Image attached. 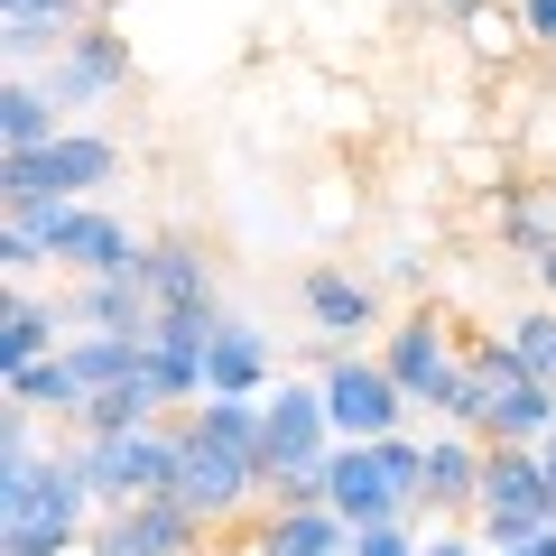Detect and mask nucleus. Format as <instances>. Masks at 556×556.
Listing matches in <instances>:
<instances>
[{"label": "nucleus", "mask_w": 556, "mask_h": 556, "mask_svg": "<svg viewBox=\"0 0 556 556\" xmlns=\"http://www.w3.org/2000/svg\"><path fill=\"white\" fill-rule=\"evenodd\" d=\"M269 390H278L269 334H260L251 316H232V306H223L214 343H204V399H269Z\"/></svg>", "instance_id": "nucleus-15"}, {"label": "nucleus", "mask_w": 556, "mask_h": 556, "mask_svg": "<svg viewBox=\"0 0 556 556\" xmlns=\"http://www.w3.org/2000/svg\"><path fill=\"white\" fill-rule=\"evenodd\" d=\"M159 390H149V371H139V380H112V390H93V399H84V417H75V445L84 437H130V427H159Z\"/></svg>", "instance_id": "nucleus-23"}, {"label": "nucleus", "mask_w": 556, "mask_h": 556, "mask_svg": "<svg viewBox=\"0 0 556 556\" xmlns=\"http://www.w3.org/2000/svg\"><path fill=\"white\" fill-rule=\"evenodd\" d=\"M316 390H325V417H334L343 445H380L408 427V390L380 371V353H334L316 371Z\"/></svg>", "instance_id": "nucleus-6"}, {"label": "nucleus", "mask_w": 556, "mask_h": 556, "mask_svg": "<svg viewBox=\"0 0 556 556\" xmlns=\"http://www.w3.org/2000/svg\"><path fill=\"white\" fill-rule=\"evenodd\" d=\"M492 232H501V251L510 260H547L556 251V177H519V186H501L492 195Z\"/></svg>", "instance_id": "nucleus-18"}, {"label": "nucleus", "mask_w": 556, "mask_h": 556, "mask_svg": "<svg viewBox=\"0 0 556 556\" xmlns=\"http://www.w3.org/2000/svg\"><path fill=\"white\" fill-rule=\"evenodd\" d=\"M75 325L84 334H121V343H149L159 334V298H149V278H84V298H75Z\"/></svg>", "instance_id": "nucleus-20"}, {"label": "nucleus", "mask_w": 556, "mask_h": 556, "mask_svg": "<svg viewBox=\"0 0 556 556\" xmlns=\"http://www.w3.org/2000/svg\"><path fill=\"white\" fill-rule=\"evenodd\" d=\"M47 353H65V316L47 298H28V288H10V306H0V380L47 362Z\"/></svg>", "instance_id": "nucleus-22"}, {"label": "nucleus", "mask_w": 556, "mask_h": 556, "mask_svg": "<svg viewBox=\"0 0 556 556\" xmlns=\"http://www.w3.org/2000/svg\"><path fill=\"white\" fill-rule=\"evenodd\" d=\"M482 464H492V445L482 437H427V482H417V529L427 519H464V510H482Z\"/></svg>", "instance_id": "nucleus-16"}, {"label": "nucleus", "mask_w": 556, "mask_h": 556, "mask_svg": "<svg viewBox=\"0 0 556 556\" xmlns=\"http://www.w3.org/2000/svg\"><path fill=\"white\" fill-rule=\"evenodd\" d=\"M325 510L343 529H380V519H417V492L390 473L380 445H334L325 455Z\"/></svg>", "instance_id": "nucleus-9"}, {"label": "nucleus", "mask_w": 556, "mask_h": 556, "mask_svg": "<svg viewBox=\"0 0 556 556\" xmlns=\"http://www.w3.org/2000/svg\"><path fill=\"white\" fill-rule=\"evenodd\" d=\"M0 139H10V149H47V139H65L56 93H47L38 75H10V84H0Z\"/></svg>", "instance_id": "nucleus-24"}, {"label": "nucleus", "mask_w": 556, "mask_h": 556, "mask_svg": "<svg viewBox=\"0 0 556 556\" xmlns=\"http://www.w3.org/2000/svg\"><path fill=\"white\" fill-rule=\"evenodd\" d=\"M510 556H556V529H538V538H529V547H510Z\"/></svg>", "instance_id": "nucleus-34"}, {"label": "nucleus", "mask_w": 556, "mask_h": 556, "mask_svg": "<svg viewBox=\"0 0 556 556\" xmlns=\"http://www.w3.org/2000/svg\"><path fill=\"white\" fill-rule=\"evenodd\" d=\"M65 362L84 371V399H93V390H112V380H139V371H149V343L84 334V325H75V334H65Z\"/></svg>", "instance_id": "nucleus-26"}, {"label": "nucleus", "mask_w": 556, "mask_h": 556, "mask_svg": "<svg viewBox=\"0 0 556 556\" xmlns=\"http://www.w3.org/2000/svg\"><path fill=\"white\" fill-rule=\"evenodd\" d=\"M93 28V0H0V38H10V65H47Z\"/></svg>", "instance_id": "nucleus-17"}, {"label": "nucleus", "mask_w": 556, "mask_h": 556, "mask_svg": "<svg viewBox=\"0 0 556 556\" xmlns=\"http://www.w3.org/2000/svg\"><path fill=\"white\" fill-rule=\"evenodd\" d=\"M139 278H149L159 316H167V306H223L214 298V260H204V241H186V232L149 241V251H139Z\"/></svg>", "instance_id": "nucleus-19"}, {"label": "nucleus", "mask_w": 556, "mask_h": 556, "mask_svg": "<svg viewBox=\"0 0 556 556\" xmlns=\"http://www.w3.org/2000/svg\"><path fill=\"white\" fill-rule=\"evenodd\" d=\"M464 47H473V56H501V65H510L519 47H529V28H519V10H501V0H492V10L464 28Z\"/></svg>", "instance_id": "nucleus-28"}, {"label": "nucleus", "mask_w": 556, "mask_h": 556, "mask_svg": "<svg viewBox=\"0 0 556 556\" xmlns=\"http://www.w3.org/2000/svg\"><path fill=\"white\" fill-rule=\"evenodd\" d=\"M204 529L214 519H195L177 492H159V501H139V510H102L93 538H84V556H195Z\"/></svg>", "instance_id": "nucleus-11"}, {"label": "nucleus", "mask_w": 556, "mask_h": 556, "mask_svg": "<svg viewBox=\"0 0 556 556\" xmlns=\"http://www.w3.org/2000/svg\"><path fill=\"white\" fill-rule=\"evenodd\" d=\"M538 529H556V510H547V455H538V445H492L473 538H482L492 556H510V547H529Z\"/></svg>", "instance_id": "nucleus-5"}, {"label": "nucleus", "mask_w": 556, "mask_h": 556, "mask_svg": "<svg viewBox=\"0 0 556 556\" xmlns=\"http://www.w3.org/2000/svg\"><path fill=\"white\" fill-rule=\"evenodd\" d=\"M380 371L408 390V408H445V390H455L464 371V343L445 334V316H390V334H380Z\"/></svg>", "instance_id": "nucleus-8"}, {"label": "nucleus", "mask_w": 556, "mask_h": 556, "mask_svg": "<svg viewBox=\"0 0 556 556\" xmlns=\"http://www.w3.org/2000/svg\"><path fill=\"white\" fill-rule=\"evenodd\" d=\"M260 492H269V464H260L251 445H223L214 427L186 408L177 417V501L195 519H232V510H251Z\"/></svg>", "instance_id": "nucleus-3"}, {"label": "nucleus", "mask_w": 556, "mask_h": 556, "mask_svg": "<svg viewBox=\"0 0 556 556\" xmlns=\"http://www.w3.org/2000/svg\"><path fill=\"white\" fill-rule=\"evenodd\" d=\"M38 84L56 93V112H93V102H121L130 93V38H121L112 20H93L65 56L38 65Z\"/></svg>", "instance_id": "nucleus-10"}, {"label": "nucleus", "mask_w": 556, "mask_h": 556, "mask_svg": "<svg viewBox=\"0 0 556 556\" xmlns=\"http://www.w3.org/2000/svg\"><path fill=\"white\" fill-rule=\"evenodd\" d=\"M84 482H93V510H139V501L177 492V417L159 427H130V437H84Z\"/></svg>", "instance_id": "nucleus-4"}, {"label": "nucleus", "mask_w": 556, "mask_h": 556, "mask_svg": "<svg viewBox=\"0 0 556 556\" xmlns=\"http://www.w3.org/2000/svg\"><path fill=\"white\" fill-rule=\"evenodd\" d=\"M298 306H306V325H316L325 343H343V353H353V343L380 325V278H362V269H334V260H316V269L298 278Z\"/></svg>", "instance_id": "nucleus-13"}, {"label": "nucleus", "mask_w": 556, "mask_h": 556, "mask_svg": "<svg viewBox=\"0 0 556 556\" xmlns=\"http://www.w3.org/2000/svg\"><path fill=\"white\" fill-rule=\"evenodd\" d=\"M353 556H427V529H417V519H380V529H353Z\"/></svg>", "instance_id": "nucleus-29"}, {"label": "nucleus", "mask_w": 556, "mask_h": 556, "mask_svg": "<svg viewBox=\"0 0 556 556\" xmlns=\"http://www.w3.org/2000/svg\"><path fill=\"white\" fill-rule=\"evenodd\" d=\"M519 28H529V47H556V0H510Z\"/></svg>", "instance_id": "nucleus-31"}, {"label": "nucleus", "mask_w": 556, "mask_h": 556, "mask_svg": "<svg viewBox=\"0 0 556 556\" xmlns=\"http://www.w3.org/2000/svg\"><path fill=\"white\" fill-rule=\"evenodd\" d=\"M538 288H547V306H556V251H547V260H538Z\"/></svg>", "instance_id": "nucleus-35"}, {"label": "nucleus", "mask_w": 556, "mask_h": 556, "mask_svg": "<svg viewBox=\"0 0 556 556\" xmlns=\"http://www.w3.org/2000/svg\"><path fill=\"white\" fill-rule=\"evenodd\" d=\"M455 177H464V186H519L510 167L492 159V149H464V159H455Z\"/></svg>", "instance_id": "nucleus-30"}, {"label": "nucleus", "mask_w": 556, "mask_h": 556, "mask_svg": "<svg viewBox=\"0 0 556 556\" xmlns=\"http://www.w3.org/2000/svg\"><path fill=\"white\" fill-rule=\"evenodd\" d=\"M547 510H556V464H547Z\"/></svg>", "instance_id": "nucleus-36"}, {"label": "nucleus", "mask_w": 556, "mask_h": 556, "mask_svg": "<svg viewBox=\"0 0 556 556\" xmlns=\"http://www.w3.org/2000/svg\"><path fill=\"white\" fill-rule=\"evenodd\" d=\"M93 482L84 455H38L28 445V408L0 417V556H65L93 538Z\"/></svg>", "instance_id": "nucleus-1"}, {"label": "nucleus", "mask_w": 556, "mask_h": 556, "mask_svg": "<svg viewBox=\"0 0 556 556\" xmlns=\"http://www.w3.org/2000/svg\"><path fill=\"white\" fill-rule=\"evenodd\" d=\"M47 251H56L65 269H84V278H130L149 241H130V223L102 214V204H56V232H47Z\"/></svg>", "instance_id": "nucleus-14"}, {"label": "nucleus", "mask_w": 556, "mask_h": 556, "mask_svg": "<svg viewBox=\"0 0 556 556\" xmlns=\"http://www.w3.org/2000/svg\"><path fill=\"white\" fill-rule=\"evenodd\" d=\"M334 417H325V390L316 380H278L269 399H260V464L278 473H325V455H334Z\"/></svg>", "instance_id": "nucleus-7"}, {"label": "nucleus", "mask_w": 556, "mask_h": 556, "mask_svg": "<svg viewBox=\"0 0 556 556\" xmlns=\"http://www.w3.org/2000/svg\"><path fill=\"white\" fill-rule=\"evenodd\" d=\"M10 408H28V417H84V371L65 353H47V362H28V371H10Z\"/></svg>", "instance_id": "nucleus-25"}, {"label": "nucleus", "mask_w": 556, "mask_h": 556, "mask_svg": "<svg viewBox=\"0 0 556 556\" xmlns=\"http://www.w3.org/2000/svg\"><path fill=\"white\" fill-rule=\"evenodd\" d=\"M482 10H492V0H437V20H455V28H473Z\"/></svg>", "instance_id": "nucleus-33"}, {"label": "nucleus", "mask_w": 556, "mask_h": 556, "mask_svg": "<svg viewBox=\"0 0 556 556\" xmlns=\"http://www.w3.org/2000/svg\"><path fill=\"white\" fill-rule=\"evenodd\" d=\"M112 177H121V139L75 130V121H65V139H47V149H10V159H0V195H10V204H28V195L93 204Z\"/></svg>", "instance_id": "nucleus-2"}, {"label": "nucleus", "mask_w": 556, "mask_h": 556, "mask_svg": "<svg viewBox=\"0 0 556 556\" xmlns=\"http://www.w3.org/2000/svg\"><path fill=\"white\" fill-rule=\"evenodd\" d=\"M473 353L492 362V427H482V445H547L556 437V390H538L501 334H482Z\"/></svg>", "instance_id": "nucleus-12"}, {"label": "nucleus", "mask_w": 556, "mask_h": 556, "mask_svg": "<svg viewBox=\"0 0 556 556\" xmlns=\"http://www.w3.org/2000/svg\"><path fill=\"white\" fill-rule=\"evenodd\" d=\"M538 455H547V464H556V437H547V445H538Z\"/></svg>", "instance_id": "nucleus-37"}, {"label": "nucleus", "mask_w": 556, "mask_h": 556, "mask_svg": "<svg viewBox=\"0 0 556 556\" xmlns=\"http://www.w3.org/2000/svg\"><path fill=\"white\" fill-rule=\"evenodd\" d=\"M427 556H492L482 538H455V529H427Z\"/></svg>", "instance_id": "nucleus-32"}, {"label": "nucleus", "mask_w": 556, "mask_h": 556, "mask_svg": "<svg viewBox=\"0 0 556 556\" xmlns=\"http://www.w3.org/2000/svg\"><path fill=\"white\" fill-rule=\"evenodd\" d=\"M501 343H510V362L538 390H556V306H519V316L501 325Z\"/></svg>", "instance_id": "nucleus-27"}, {"label": "nucleus", "mask_w": 556, "mask_h": 556, "mask_svg": "<svg viewBox=\"0 0 556 556\" xmlns=\"http://www.w3.org/2000/svg\"><path fill=\"white\" fill-rule=\"evenodd\" d=\"M241 556H353V529L334 510H269L241 538Z\"/></svg>", "instance_id": "nucleus-21"}]
</instances>
